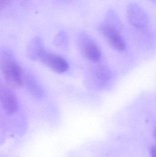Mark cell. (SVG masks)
Listing matches in <instances>:
<instances>
[{
	"label": "cell",
	"mask_w": 156,
	"mask_h": 157,
	"mask_svg": "<svg viewBox=\"0 0 156 157\" xmlns=\"http://www.w3.org/2000/svg\"><path fill=\"white\" fill-rule=\"evenodd\" d=\"M0 68L8 85L15 87L24 85V72L13 52L7 48L1 50Z\"/></svg>",
	"instance_id": "obj_1"
},
{
	"label": "cell",
	"mask_w": 156,
	"mask_h": 157,
	"mask_svg": "<svg viewBox=\"0 0 156 157\" xmlns=\"http://www.w3.org/2000/svg\"><path fill=\"white\" fill-rule=\"evenodd\" d=\"M78 45L82 56L89 61L97 63L101 59L102 52L100 47L93 40L86 34L81 35Z\"/></svg>",
	"instance_id": "obj_2"
},
{
	"label": "cell",
	"mask_w": 156,
	"mask_h": 157,
	"mask_svg": "<svg viewBox=\"0 0 156 157\" xmlns=\"http://www.w3.org/2000/svg\"><path fill=\"white\" fill-rule=\"evenodd\" d=\"M126 13L129 23L135 28L143 29L148 25V15L145 10L138 4H129L126 8Z\"/></svg>",
	"instance_id": "obj_3"
},
{
	"label": "cell",
	"mask_w": 156,
	"mask_h": 157,
	"mask_svg": "<svg viewBox=\"0 0 156 157\" xmlns=\"http://www.w3.org/2000/svg\"><path fill=\"white\" fill-rule=\"evenodd\" d=\"M38 61L57 73H65L69 69L68 63L65 59L46 50L42 53Z\"/></svg>",
	"instance_id": "obj_4"
},
{
	"label": "cell",
	"mask_w": 156,
	"mask_h": 157,
	"mask_svg": "<svg viewBox=\"0 0 156 157\" xmlns=\"http://www.w3.org/2000/svg\"><path fill=\"white\" fill-rule=\"evenodd\" d=\"M11 87L5 83H2L0 86L1 105L5 112L8 114L16 112L19 105L17 97Z\"/></svg>",
	"instance_id": "obj_5"
},
{
	"label": "cell",
	"mask_w": 156,
	"mask_h": 157,
	"mask_svg": "<svg viewBox=\"0 0 156 157\" xmlns=\"http://www.w3.org/2000/svg\"><path fill=\"white\" fill-rule=\"evenodd\" d=\"M99 30L114 48L119 51H122L125 48V41L117 29L104 23L99 26Z\"/></svg>",
	"instance_id": "obj_6"
},
{
	"label": "cell",
	"mask_w": 156,
	"mask_h": 157,
	"mask_svg": "<svg viewBox=\"0 0 156 157\" xmlns=\"http://www.w3.org/2000/svg\"><path fill=\"white\" fill-rule=\"evenodd\" d=\"M110 71L105 66L99 65L94 67L91 74V79L94 86L102 87L105 86L110 78Z\"/></svg>",
	"instance_id": "obj_7"
},
{
	"label": "cell",
	"mask_w": 156,
	"mask_h": 157,
	"mask_svg": "<svg viewBox=\"0 0 156 157\" xmlns=\"http://www.w3.org/2000/svg\"><path fill=\"white\" fill-rule=\"evenodd\" d=\"M24 84L32 96L37 98H40L43 97V89L33 75L24 73Z\"/></svg>",
	"instance_id": "obj_8"
},
{
	"label": "cell",
	"mask_w": 156,
	"mask_h": 157,
	"mask_svg": "<svg viewBox=\"0 0 156 157\" xmlns=\"http://www.w3.org/2000/svg\"><path fill=\"white\" fill-rule=\"evenodd\" d=\"M45 50L43 41L39 38H35L27 46V55L30 60L38 61Z\"/></svg>",
	"instance_id": "obj_9"
},
{
	"label": "cell",
	"mask_w": 156,
	"mask_h": 157,
	"mask_svg": "<svg viewBox=\"0 0 156 157\" xmlns=\"http://www.w3.org/2000/svg\"><path fill=\"white\" fill-rule=\"evenodd\" d=\"M105 24L115 29L119 30L122 27V22L114 10H109L106 15Z\"/></svg>",
	"instance_id": "obj_10"
},
{
	"label": "cell",
	"mask_w": 156,
	"mask_h": 157,
	"mask_svg": "<svg viewBox=\"0 0 156 157\" xmlns=\"http://www.w3.org/2000/svg\"><path fill=\"white\" fill-rule=\"evenodd\" d=\"M150 155L151 157H156V145L153 146L150 149Z\"/></svg>",
	"instance_id": "obj_11"
},
{
	"label": "cell",
	"mask_w": 156,
	"mask_h": 157,
	"mask_svg": "<svg viewBox=\"0 0 156 157\" xmlns=\"http://www.w3.org/2000/svg\"><path fill=\"white\" fill-rule=\"evenodd\" d=\"M154 135L155 138L156 139V128H155V129L154 130Z\"/></svg>",
	"instance_id": "obj_12"
},
{
	"label": "cell",
	"mask_w": 156,
	"mask_h": 157,
	"mask_svg": "<svg viewBox=\"0 0 156 157\" xmlns=\"http://www.w3.org/2000/svg\"><path fill=\"white\" fill-rule=\"evenodd\" d=\"M149 1H150L151 2L153 3L156 5V0H149Z\"/></svg>",
	"instance_id": "obj_13"
}]
</instances>
